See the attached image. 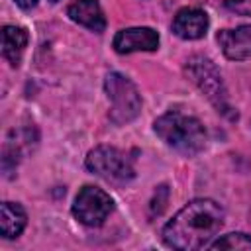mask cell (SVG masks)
<instances>
[{
  "instance_id": "obj_1",
  "label": "cell",
  "mask_w": 251,
  "mask_h": 251,
  "mask_svg": "<svg viewBox=\"0 0 251 251\" xmlns=\"http://www.w3.org/2000/svg\"><path fill=\"white\" fill-rule=\"evenodd\" d=\"M224 208L210 198H196L180 208L163 227V241L178 251H194L210 245L224 226Z\"/></svg>"
},
{
  "instance_id": "obj_15",
  "label": "cell",
  "mask_w": 251,
  "mask_h": 251,
  "mask_svg": "<svg viewBox=\"0 0 251 251\" xmlns=\"http://www.w3.org/2000/svg\"><path fill=\"white\" fill-rule=\"evenodd\" d=\"M22 10H31V8H35V4H37V0H14Z\"/></svg>"
},
{
  "instance_id": "obj_5",
  "label": "cell",
  "mask_w": 251,
  "mask_h": 251,
  "mask_svg": "<svg viewBox=\"0 0 251 251\" xmlns=\"http://www.w3.org/2000/svg\"><path fill=\"white\" fill-rule=\"evenodd\" d=\"M108 100L112 102L110 120L118 126L135 120L141 112V96L137 86L122 73H110L104 80Z\"/></svg>"
},
{
  "instance_id": "obj_12",
  "label": "cell",
  "mask_w": 251,
  "mask_h": 251,
  "mask_svg": "<svg viewBox=\"0 0 251 251\" xmlns=\"http://www.w3.org/2000/svg\"><path fill=\"white\" fill-rule=\"evenodd\" d=\"M25 224H27V214L20 204L4 202L0 206V231H2V237H6V239L18 237L24 231Z\"/></svg>"
},
{
  "instance_id": "obj_7",
  "label": "cell",
  "mask_w": 251,
  "mask_h": 251,
  "mask_svg": "<svg viewBox=\"0 0 251 251\" xmlns=\"http://www.w3.org/2000/svg\"><path fill=\"white\" fill-rule=\"evenodd\" d=\"M159 47V33L153 27H127L120 29L114 37V49L120 55L135 51H155Z\"/></svg>"
},
{
  "instance_id": "obj_6",
  "label": "cell",
  "mask_w": 251,
  "mask_h": 251,
  "mask_svg": "<svg viewBox=\"0 0 251 251\" xmlns=\"http://www.w3.org/2000/svg\"><path fill=\"white\" fill-rule=\"evenodd\" d=\"M112 210H114L112 196L106 190L92 184L82 186L73 202V216L88 227L102 226L106 218L112 214Z\"/></svg>"
},
{
  "instance_id": "obj_8",
  "label": "cell",
  "mask_w": 251,
  "mask_h": 251,
  "mask_svg": "<svg viewBox=\"0 0 251 251\" xmlns=\"http://www.w3.org/2000/svg\"><path fill=\"white\" fill-rule=\"evenodd\" d=\"M222 53L229 61H245L251 59V24L237 25L231 29H222L216 35Z\"/></svg>"
},
{
  "instance_id": "obj_3",
  "label": "cell",
  "mask_w": 251,
  "mask_h": 251,
  "mask_svg": "<svg viewBox=\"0 0 251 251\" xmlns=\"http://www.w3.org/2000/svg\"><path fill=\"white\" fill-rule=\"evenodd\" d=\"M184 73L198 86V90L214 104V108L218 112H222L224 116L235 118V114L231 112V106L227 102V90L224 86L222 75L212 59H208L204 55H192V57H188V61L184 65Z\"/></svg>"
},
{
  "instance_id": "obj_2",
  "label": "cell",
  "mask_w": 251,
  "mask_h": 251,
  "mask_svg": "<svg viewBox=\"0 0 251 251\" xmlns=\"http://www.w3.org/2000/svg\"><path fill=\"white\" fill-rule=\"evenodd\" d=\"M155 133L175 151L184 155H196L206 147L208 135L202 122L194 116L180 112H167L153 124Z\"/></svg>"
},
{
  "instance_id": "obj_14",
  "label": "cell",
  "mask_w": 251,
  "mask_h": 251,
  "mask_svg": "<svg viewBox=\"0 0 251 251\" xmlns=\"http://www.w3.org/2000/svg\"><path fill=\"white\" fill-rule=\"evenodd\" d=\"M220 4L239 16H251V0H220Z\"/></svg>"
},
{
  "instance_id": "obj_4",
  "label": "cell",
  "mask_w": 251,
  "mask_h": 251,
  "mask_svg": "<svg viewBox=\"0 0 251 251\" xmlns=\"http://www.w3.org/2000/svg\"><path fill=\"white\" fill-rule=\"evenodd\" d=\"M86 169L112 184H126L135 176L133 159L126 151L110 145L94 147L86 155Z\"/></svg>"
},
{
  "instance_id": "obj_11",
  "label": "cell",
  "mask_w": 251,
  "mask_h": 251,
  "mask_svg": "<svg viewBox=\"0 0 251 251\" xmlns=\"http://www.w3.org/2000/svg\"><path fill=\"white\" fill-rule=\"evenodd\" d=\"M29 33L25 27L20 25H4L2 27V55L12 67H18L22 55L27 47Z\"/></svg>"
},
{
  "instance_id": "obj_9",
  "label": "cell",
  "mask_w": 251,
  "mask_h": 251,
  "mask_svg": "<svg viewBox=\"0 0 251 251\" xmlns=\"http://www.w3.org/2000/svg\"><path fill=\"white\" fill-rule=\"evenodd\" d=\"M210 25L208 14L200 8H182L176 12L175 20H173V31L175 35H178L180 39H200L206 35Z\"/></svg>"
},
{
  "instance_id": "obj_13",
  "label": "cell",
  "mask_w": 251,
  "mask_h": 251,
  "mask_svg": "<svg viewBox=\"0 0 251 251\" xmlns=\"http://www.w3.org/2000/svg\"><path fill=\"white\" fill-rule=\"evenodd\" d=\"M210 249H251V235L247 233H227L214 243H210Z\"/></svg>"
},
{
  "instance_id": "obj_10",
  "label": "cell",
  "mask_w": 251,
  "mask_h": 251,
  "mask_svg": "<svg viewBox=\"0 0 251 251\" xmlns=\"http://www.w3.org/2000/svg\"><path fill=\"white\" fill-rule=\"evenodd\" d=\"M67 16L75 24L84 25L90 31L102 33L106 29V18H104V12L98 0H75L73 4H69Z\"/></svg>"
},
{
  "instance_id": "obj_16",
  "label": "cell",
  "mask_w": 251,
  "mask_h": 251,
  "mask_svg": "<svg viewBox=\"0 0 251 251\" xmlns=\"http://www.w3.org/2000/svg\"><path fill=\"white\" fill-rule=\"evenodd\" d=\"M49 2H59V0H49Z\"/></svg>"
}]
</instances>
